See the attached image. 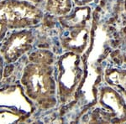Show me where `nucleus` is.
I'll use <instances>...</instances> for the list:
<instances>
[{"label": "nucleus", "mask_w": 126, "mask_h": 124, "mask_svg": "<svg viewBox=\"0 0 126 124\" xmlns=\"http://www.w3.org/2000/svg\"><path fill=\"white\" fill-rule=\"evenodd\" d=\"M31 63L24 68L21 82L27 97L42 108H49L56 102V83L50 65L54 58L47 50L34 52L30 56Z\"/></svg>", "instance_id": "1"}, {"label": "nucleus", "mask_w": 126, "mask_h": 124, "mask_svg": "<svg viewBox=\"0 0 126 124\" xmlns=\"http://www.w3.org/2000/svg\"><path fill=\"white\" fill-rule=\"evenodd\" d=\"M43 18V11L34 3L19 0L0 2V40L9 29H28Z\"/></svg>", "instance_id": "2"}, {"label": "nucleus", "mask_w": 126, "mask_h": 124, "mask_svg": "<svg viewBox=\"0 0 126 124\" xmlns=\"http://www.w3.org/2000/svg\"><path fill=\"white\" fill-rule=\"evenodd\" d=\"M91 11L86 6L77 9L70 16L63 17L66 33L62 36L63 48L77 54L85 51L91 42Z\"/></svg>", "instance_id": "3"}, {"label": "nucleus", "mask_w": 126, "mask_h": 124, "mask_svg": "<svg viewBox=\"0 0 126 124\" xmlns=\"http://www.w3.org/2000/svg\"><path fill=\"white\" fill-rule=\"evenodd\" d=\"M56 88L61 102L65 103L74 96L84 76V65L79 54L68 52L56 63Z\"/></svg>", "instance_id": "4"}, {"label": "nucleus", "mask_w": 126, "mask_h": 124, "mask_svg": "<svg viewBox=\"0 0 126 124\" xmlns=\"http://www.w3.org/2000/svg\"><path fill=\"white\" fill-rule=\"evenodd\" d=\"M98 102L102 107L103 122L122 123L126 122V104L125 99L113 87L105 86L100 89Z\"/></svg>", "instance_id": "5"}, {"label": "nucleus", "mask_w": 126, "mask_h": 124, "mask_svg": "<svg viewBox=\"0 0 126 124\" xmlns=\"http://www.w3.org/2000/svg\"><path fill=\"white\" fill-rule=\"evenodd\" d=\"M34 42V36L31 30L20 29L3 41L0 52L4 61L11 64L29 51L33 46Z\"/></svg>", "instance_id": "6"}, {"label": "nucleus", "mask_w": 126, "mask_h": 124, "mask_svg": "<svg viewBox=\"0 0 126 124\" xmlns=\"http://www.w3.org/2000/svg\"><path fill=\"white\" fill-rule=\"evenodd\" d=\"M0 107H15L23 116L29 114L33 109L31 102L24 96V91L19 86L0 90Z\"/></svg>", "instance_id": "7"}, {"label": "nucleus", "mask_w": 126, "mask_h": 124, "mask_svg": "<svg viewBox=\"0 0 126 124\" xmlns=\"http://www.w3.org/2000/svg\"><path fill=\"white\" fill-rule=\"evenodd\" d=\"M40 9L55 15L64 16L71 12L72 0H30Z\"/></svg>", "instance_id": "8"}, {"label": "nucleus", "mask_w": 126, "mask_h": 124, "mask_svg": "<svg viewBox=\"0 0 126 124\" xmlns=\"http://www.w3.org/2000/svg\"><path fill=\"white\" fill-rule=\"evenodd\" d=\"M104 79L111 87L119 90L126 96V70H107L104 74Z\"/></svg>", "instance_id": "9"}, {"label": "nucleus", "mask_w": 126, "mask_h": 124, "mask_svg": "<svg viewBox=\"0 0 126 124\" xmlns=\"http://www.w3.org/2000/svg\"><path fill=\"white\" fill-rule=\"evenodd\" d=\"M72 1L79 7H82V6H86L87 4L90 3L93 0H72Z\"/></svg>", "instance_id": "10"}, {"label": "nucleus", "mask_w": 126, "mask_h": 124, "mask_svg": "<svg viewBox=\"0 0 126 124\" xmlns=\"http://www.w3.org/2000/svg\"><path fill=\"white\" fill-rule=\"evenodd\" d=\"M3 58L1 55V52H0V80L2 79V76H3Z\"/></svg>", "instance_id": "11"}, {"label": "nucleus", "mask_w": 126, "mask_h": 124, "mask_svg": "<svg viewBox=\"0 0 126 124\" xmlns=\"http://www.w3.org/2000/svg\"><path fill=\"white\" fill-rule=\"evenodd\" d=\"M125 9H126V0H125ZM124 29H125V30H124V31H125V37L126 38V27Z\"/></svg>", "instance_id": "12"}, {"label": "nucleus", "mask_w": 126, "mask_h": 124, "mask_svg": "<svg viewBox=\"0 0 126 124\" xmlns=\"http://www.w3.org/2000/svg\"><path fill=\"white\" fill-rule=\"evenodd\" d=\"M125 61H126V56H125Z\"/></svg>", "instance_id": "13"}]
</instances>
